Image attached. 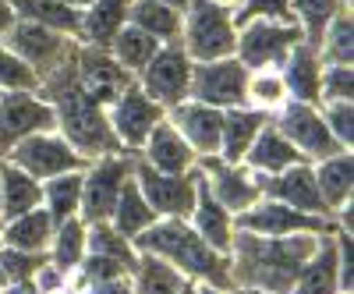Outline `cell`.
Returning a JSON list of instances; mask_svg holds the SVG:
<instances>
[{"mask_svg":"<svg viewBox=\"0 0 354 294\" xmlns=\"http://www.w3.org/2000/svg\"><path fill=\"white\" fill-rule=\"evenodd\" d=\"M326 230H298L280 238L234 230L230 241V287H259L270 294H287L305 270V262L315 255Z\"/></svg>","mask_w":354,"mask_h":294,"instance_id":"6da1fadb","label":"cell"},{"mask_svg":"<svg viewBox=\"0 0 354 294\" xmlns=\"http://www.w3.org/2000/svg\"><path fill=\"white\" fill-rule=\"evenodd\" d=\"M39 96L57 110V131H61L85 160H100L110 153H121V142L113 138L106 110L93 103L71 75V61L64 68H57L50 78H43Z\"/></svg>","mask_w":354,"mask_h":294,"instance_id":"7a4b0ae2","label":"cell"},{"mask_svg":"<svg viewBox=\"0 0 354 294\" xmlns=\"http://www.w3.org/2000/svg\"><path fill=\"white\" fill-rule=\"evenodd\" d=\"M131 245H135V252H153V255L167 259L170 266H177L188 280L230 287V259L205 245L195 234V227L188 223V217H160L153 227H145Z\"/></svg>","mask_w":354,"mask_h":294,"instance_id":"3957f363","label":"cell"},{"mask_svg":"<svg viewBox=\"0 0 354 294\" xmlns=\"http://www.w3.org/2000/svg\"><path fill=\"white\" fill-rule=\"evenodd\" d=\"M177 43H181V50L192 57V64L234 57V46H238V21H234V11L223 8V4H213V0H188L181 39Z\"/></svg>","mask_w":354,"mask_h":294,"instance_id":"277c9868","label":"cell"},{"mask_svg":"<svg viewBox=\"0 0 354 294\" xmlns=\"http://www.w3.org/2000/svg\"><path fill=\"white\" fill-rule=\"evenodd\" d=\"M0 43H4L25 68L36 71L39 85H43V78H50L57 68H64L71 57H75V46H78L71 36L57 33V28H46V25H39V21H28V18H18Z\"/></svg>","mask_w":354,"mask_h":294,"instance_id":"5b68a950","label":"cell"},{"mask_svg":"<svg viewBox=\"0 0 354 294\" xmlns=\"http://www.w3.org/2000/svg\"><path fill=\"white\" fill-rule=\"evenodd\" d=\"M0 160L21 167L25 174H32L36 181H50V178H57V174L85 170L88 163H93V160H85L61 131H36V135H28L18 145H11Z\"/></svg>","mask_w":354,"mask_h":294,"instance_id":"8992f818","label":"cell"},{"mask_svg":"<svg viewBox=\"0 0 354 294\" xmlns=\"http://www.w3.org/2000/svg\"><path fill=\"white\" fill-rule=\"evenodd\" d=\"M131 167L135 160L128 156V149L121 153H110L93 160L82 170V199H78V217L85 223H106L117 195H121V185L131 178Z\"/></svg>","mask_w":354,"mask_h":294,"instance_id":"52a82bcc","label":"cell"},{"mask_svg":"<svg viewBox=\"0 0 354 294\" xmlns=\"http://www.w3.org/2000/svg\"><path fill=\"white\" fill-rule=\"evenodd\" d=\"M301 39H305V33L298 28V21L252 18V21L238 25V46H234V57H238L248 71L280 68L283 57L290 53V46H298Z\"/></svg>","mask_w":354,"mask_h":294,"instance_id":"ba28073f","label":"cell"},{"mask_svg":"<svg viewBox=\"0 0 354 294\" xmlns=\"http://www.w3.org/2000/svg\"><path fill=\"white\" fill-rule=\"evenodd\" d=\"M135 82L142 85V93L163 110L185 103L192 96V57L181 50V43H167L156 50V57L145 64Z\"/></svg>","mask_w":354,"mask_h":294,"instance_id":"9c48e42d","label":"cell"},{"mask_svg":"<svg viewBox=\"0 0 354 294\" xmlns=\"http://www.w3.org/2000/svg\"><path fill=\"white\" fill-rule=\"evenodd\" d=\"M270 121L277 125V131L298 149L308 163H319L326 156H337V153H347L337 145V138L330 135L326 121H322V113L315 103H287L280 113H273Z\"/></svg>","mask_w":354,"mask_h":294,"instance_id":"30bf717a","label":"cell"},{"mask_svg":"<svg viewBox=\"0 0 354 294\" xmlns=\"http://www.w3.org/2000/svg\"><path fill=\"white\" fill-rule=\"evenodd\" d=\"M71 75H75V82H78V89L93 100V103H100L103 110L135 82V75H128L106 50L88 46V43H78V46H75Z\"/></svg>","mask_w":354,"mask_h":294,"instance_id":"8fae6325","label":"cell"},{"mask_svg":"<svg viewBox=\"0 0 354 294\" xmlns=\"http://www.w3.org/2000/svg\"><path fill=\"white\" fill-rule=\"evenodd\" d=\"M36 131H57V110L28 89L0 93V156Z\"/></svg>","mask_w":354,"mask_h":294,"instance_id":"7c38bea8","label":"cell"},{"mask_svg":"<svg viewBox=\"0 0 354 294\" xmlns=\"http://www.w3.org/2000/svg\"><path fill=\"white\" fill-rule=\"evenodd\" d=\"M163 113H167V110L145 96L138 82H131L128 89L106 107V121H110L113 138L121 142V149L131 153V149H142V145H145L149 131L163 121Z\"/></svg>","mask_w":354,"mask_h":294,"instance_id":"4fadbf2b","label":"cell"},{"mask_svg":"<svg viewBox=\"0 0 354 294\" xmlns=\"http://www.w3.org/2000/svg\"><path fill=\"white\" fill-rule=\"evenodd\" d=\"M252 178H255V185H259V195L277 199V202L290 205V210H298V213L333 220L330 205L322 202V195H319L312 163H294V167H287V170H280V174H252Z\"/></svg>","mask_w":354,"mask_h":294,"instance_id":"5bb4252c","label":"cell"},{"mask_svg":"<svg viewBox=\"0 0 354 294\" xmlns=\"http://www.w3.org/2000/svg\"><path fill=\"white\" fill-rule=\"evenodd\" d=\"M245 82H248V68L238 57L192 64V100L209 103L216 110L245 107Z\"/></svg>","mask_w":354,"mask_h":294,"instance_id":"9a60e30c","label":"cell"},{"mask_svg":"<svg viewBox=\"0 0 354 294\" xmlns=\"http://www.w3.org/2000/svg\"><path fill=\"white\" fill-rule=\"evenodd\" d=\"M131 178L145 202L156 210V217H188L195 205V170L188 174H163L153 170L145 160H135Z\"/></svg>","mask_w":354,"mask_h":294,"instance_id":"2e32d148","label":"cell"},{"mask_svg":"<svg viewBox=\"0 0 354 294\" xmlns=\"http://www.w3.org/2000/svg\"><path fill=\"white\" fill-rule=\"evenodd\" d=\"M333 227H340V223L298 213V210H290V205H283L277 199H266V195L259 202H252L245 213L234 217V230L262 234V238H280V234H298V230H333Z\"/></svg>","mask_w":354,"mask_h":294,"instance_id":"e0dca14e","label":"cell"},{"mask_svg":"<svg viewBox=\"0 0 354 294\" xmlns=\"http://www.w3.org/2000/svg\"><path fill=\"white\" fill-rule=\"evenodd\" d=\"M198 170H202L205 188L213 192V199L223 205L230 217L245 213L252 202L262 199V195H259V185H255V178H252V170H248L245 163L234 167V163H223L220 156H205V160H198Z\"/></svg>","mask_w":354,"mask_h":294,"instance_id":"ac0fdd59","label":"cell"},{"mask_svg":"<svg viewBox=\"0 0 354 294\" xmlns=\"http://www.w3.org/2000/svg\"><path fill=\"white\" fill-rule=\"evenodd\" d=\"M167 121L181 131V138L192 145V153L198 160L205 156H220V131H223V110L198 103V100H185L167 110Z\"/></svg>","mask_w":354,"mask_h":294,"instance_id":"d6986e66","label":"cell"},{"mask_svg":"<svg viewBox=\"0 0 354 294\" xmlns=\"http://www.w3.org/2000/svg\"><path fill=\"white\" fill-rule=\"evenodd\" d=\"M188 223L195 227V234H198V238L209 245V248H216L220 255H230L234 217H230L223 205L213 199V192L205 188L198 163H195V205H192V213H188Z\"/></svg>","mask_w":354,"mask_h":294,"instance_id":"ffe728a7","label":"cell"},{"mask_svg":"<svg viewBox=\"0 0 354 294\" xmlns=\"http://www.w3.org/2000/svg\"><path fill=\"white\" fill-rule=\"evenodd\" d=\"M277 71H280V78L287 85V96L294 103H315L319 107V78H322L319 46L301 39L298 46H290V53L283 57V64Z\"/></svg>","mask_w":354,"mask_h":294,"instance_id":"44dd1931","label":"cell"},{"mask_svg":"<svg viewBox=\"0 0 354 294\" xmlns=\"http://www.w3.org/2000/svg\"><path fill=\"white\" fill-rule=\"evenodd\" d=\"M142 160L149 163L153 170H163V174H188L198 163V156L192 153V145L181 138V131L167 121V113H163V121L149 131V138H145Z\"/></svg>","mask_w":354,"mask_h":294,"instance_id":"7402d4cb","label":"cell"},{"mask_svg":"<svg viewBox=\"0 0 354 294\" xmlns=\"http://www.w3.org/2000/svg\"><path fill=\"white\" fill-rule=\"evenodd\" d=\"M39 205H43V181H36L21 167L0 160V223L28 210H39Z\"/></svg>","mask_w":354,"mask_h":294,"instance_id":"603a6c76","label":"cell"},{"mask_svg":"<svg viewBox=\"0 0 354 294\" xmlns=\"http://www.w3.org/2000/svg\"><path fill=\"white\" fill-rule=\"evenodd\" d=\"M270 121L266 113L252 110V107H230L223 110V131H220V160L223 163H245V153L252 149L255 135L262 131V125Z\"/></svg>","mask_w":354,"mask_h":294,"instance_id":"cb8c5ba5","label":"cell"},{"mask_svg":"<svg viewBox=\"0 0 354 294\" xmlns=\"http://www.w3.org/2000/svg\"><path fill=\"white\" fill-rule=\"evenodd\" d=\"M294 163H308V160L277 131L273 121H266L262 131H259L255 142H252V149L245 153V167H248L252 174H280V170H287V167H294Z\"/></svg>","mask_w":354,"mask_h":294,"instance_id":"d4e9b609","label":"cell"},{"mask_svg":"<svg viewBox=\"0 0 354 294\" xmlns=\"http://www.w3.org/2000/svg\"><path fill=\"white\" fill-rule=\"evenodd\" d=\"M315 170V185L322 202L330 205V213L340 217L344 210H351V192H354V156L351 153H337L312 163Z\"/></svg>","mask_w":354,"mask_h":294,"instance_id":"484cf974","label":"cell"},{"mask_svg":"<svg viewBox=\"0 0 354 294\" xmlns=\"http://www.w3.org/2000/svg\"><path fill=\"white\" fill-rule=\"evenodd\" d=\"M53 220L50 213L43 210H28L15 220H4L0 223V245H8L15 252H28V255H43L50 248V238H53Z\"/></svg>","mask_w":354,"mask_h":294,"instance_id":"4316f807","label":"cell"},{"mask_svg":"<svg viewBox=\"0 0 354 294\" xmlns=\"http://www.w3.org/2000/svg\"><path fill=\"white\" fill-rule=\"evenodd\" d=\"M333 230L322 234L315 255L305 262V270L298 273V280H294V287L287 294H340V287H337V238H333Z\"/></svg>","mask_w":354,"mask_h":294,"instance_id":"83f0119b","label":"cell"},{"mask_svg":"<svg viewBox=\"0 0 354 294\" xmlns=\"http://www.w3.org/2000/svg\"><path fill=\"white\" fill-rule=\"evenodd\" d=\"M128 4L131 0H93L82 11V43L106 50L110 39L128 25Z\"/></svg>","mask_w":354,"mask_h":294,"instance_id":"f1b7e54d","label":"cell"},{"mask_svg":"<svg viewBox=\"0 0 354 294\" xmlns=\"http://www.w3.org/2000/svg\"><path fill=\"white\" fill-rule=\"evenodd\" d=\"M128 25L149 33L153 39H160L167 46V43L181 39L185 15L177 8H170V4H163V0H131V4H128Z\"/></svg>","mask_w":354,"mask_h":294,"instance_id":"f546056e","label":"cell"},{"mask_svg":"<svg viewBox=\"0 0 354 294\" xmlns=\"http://www.w3.org/2000/svg\"><path fill=\"white\" fill-rule=\"evenodd\" d=\"M160 217H156V210L149 202H145V195L138 192V185H135V178H128L124 185H121V195H117V205H113V213H110V227L121 234V238H128V241H135L138 234L145 230V227H153Z\"/></svg>","mask_w":354,"mask_h":294,"instance_id":"4dcf8cb0","label":"cell"},{"mask_svg":"<svg viewBox=\"0 0 354 294\" xmlns=\"http://www.w3.org/2000/svg\"><path fill=\"white\" fill-rule=\"evenodd\" d=\"M128 277H131V291L135 294H177L188 284V277L181 270L170 266L167 259H160L153 252H138Z\"/></svg>","mask_w":354,"mask_h":294,"instance_id":"1f68e13d","label":"cell"},{"mask_svg":"<svg viewBox=\"0 0 354 294\" xmlns=\"http://www.w3.org/2000/svg\"><path fill=\"white\" fill-rule=\"evenodd\" d=\"M15 8L18 18H28V21H39L46 28H57V33L71 36L75 43H82V11L61 4V0H8Z\"/></svg>","mask_w":354,"mask_h":294,"instance_id":"d6a6232c","label":"cell"},{"mask_svg":"<svg viewBox=\"0 0 354 294\" xmlns=\"http://www.w3.org/2000/svg\"><path fill=\"white\" fill-rule=\"evenodd\" d=\"M163 43L160 39H153L149 33H142V28H135V25H124L121 33H117L113 39H110V46H106V53L113 57L117 64H121L128 75H138L145 64L156 57V50H160Z\"/></svg>","mask_w":354,"mask_h":294,"instance_id":"836d02e7","label":"cell"},{"mask_svg":"<svg viewBox=\"0 0 354 294\" xmlns=\"http://www.w3.org/2000/svg\"><path fill=\"white\" fill-rule=\"evenodd\" d=\"M290 103L287 96V85L280 78L277 68H262V71H248V82H245V107L266 113V117H273L280 113L283 107Z\"/></svg>","mask_w":354,"mask_h":294,"instance_id":"e575fe53","label":"cell"},{"mask_svg":"<svg viewBox=\"0 0 354 294\" xmlns=\"http://www.w3.org/2000/svg\"><path fill=\"white\" fill-rule=\"evenodd\" d=\"M46 252H50L46 259L68 277L78 262L85 259V220L82 217L61 220V223L53 227V238H50V248Z\"/></svg>","mask_w":354,"mask_h":294,"instance_id":"d590c367","label":"cell"},{"mask_svg":"<svg viewBox=\"0 0 354 294\" xmlns=\"http://www.w3.org/2000/svg\"><path fill=\"white\" fill-rule=\"evenodd\" d=\"M78 199H82V170L57 174V178L43 181V210L50 213L53 223L78 217Z\"/></svg>","mask_w":354,"mask_h":294,"instance_id":"8d00e7d4","label":"cell"},{"mask_svg":"<svg viewBox=\"0 0 354 294\" xmlns=\"http://www.w3.org/2000/svg\"><path fill=\"white\" fill-rule=\"evenodd\" d=\"M319 61L322 64H354V18L344 8L319 39Z\"/></svg>","mask_w":354,"mask_h":294,"instance_id":"74e56055","label":"cell"},{"mask_svg":"<svg viewBox=\"0 0 354 294\" xmlns=\"http://www.w3.org/2000/svg\"><path fill=\"white\" fill-rule=\"evenodd\" d=\"M344 8L347 4H340V0H290V15H294V21H298V28L305 33V39L312 46H319L322 33H326V25Z\"/></svg>","mask_w":354,"mask_h":294,"instance_id":"f35d334b","label":"cell"},{"mask_svg":"<svg viewBox=\"0 0 354 294\" xmlns=\"http://www.w3.org/2000/svg\"><path fill=\"white\" fill-rule=\"evenodd\" d=\"M85 252H93V255H106V259L124 262L128 273H131L135 259H138L135 245H131L128 238H121V234H117V230L110 227V220H106V223H85Z\"/></svg>","mask_w":354,"mask_h":294,"instance_id":"ab89813d","label":"cell"},{"mask_svg":"<svg viewBox=\"0 0 354 294\" xmlns=\"http://www.w3.org/2000/svg\"><path fill=\"white\" fill-rule=\"evenodd\" d=\"M319 103H354V68L351 64H322Z\"/></svg>","mask_w":354,"mask_h":294,"instance_id":"60d3db41","label":"cell"},{"mask_svg":"<svg viewBox=\"0 0 354 294\" xmlns=\"http://www.w3.org/2000/svg\"><path fill=\"white\" fill-rule=\"evenodd\" d=\"M15 89L39 93V78H36L32 68H25L18 57L0 43V93H15Z\"/></svg>","mask_w":354,"mask_h":294,"instance_id":"b9f144b4","label":"cell"},{"mask_svg":"<svg viewBox=\"0 0 354 294\" xmlns=\"http://www.w3.org/2000/svg\"><path fill=\"white\" fill-rule=\"evenodd\" d=\"M319 113H322V121H326L330 135L337 138V145L351 153V145H354V103H319Z\"/></svg>","mask_w":354,"mask_h":294,"instance_id":"7bdbcfd3","label":"cell"},{"mask_svg":"<svg viewBox=\"0 0 354 294\" xmlns=\"http://www.w3.org/2000/svg\"><path fill=\"white\" fill-rule=\"evenodd\" d=\"M252 18H270V21H294L290 15V0H241L234 8V21L245 25Z\"/></svg>","mask_w":354,"mask_h":294,"instance_id":"ee69618b","label":"cell"},{"mask_svg":"<svg viewBox=\"0 0 354 294\" xmlns=\"http://www.w3.org/2000/svg\"><path fill=\"white\" fill-rule=\"evenodd\" d=\"M85 294H135V291H131V277H117V280L96 284L93 291H85Z\"/></svg>","mask_w":354,"mask_h":294,"instance_id":"f6af8a7d","label":"cell"},{"mask_svg":"<svg viewBox=\"0 0 354 294\" xmlns=\"http://www.w3.org/2000/svg\"><path fill=\"white\" fill-rule=\"evenodd\" d=\"M18 21V15H15V8L8 4V0H0V39L8 36V28Z\"/></svg>","mask_w":354,"mask_h":294,"instance_id":"bcb514c9","label":"cell"},{"mask_svg":"<svg viewBox=\"0 0 354 294\" xmlns=\"http://www.w3.org/2000/svg\"><path fill=\"white\" fill-rule=\"evenodd\" d=\"M195 294H234V291H230V287H213V284L195 280Z\"/></svg>","mask_w":354,"mask_h":294,"instance_id":"7dc6e473","label":"cell"},{"mask_svg":"<svg viewBox=\"0 0 354 294\" xmlns=\"http://www.w3.org/2000/svg\"><path fill=\"white\" fill-rule=\"evenodd\" d=\"M8 294H39V291L32 287V280H25V284H15V287H11Z\"/></svg>","mask_w":354,"mask_h":294,"instance_id":"c3c4849f","label":"cell"},{"mask_svg":"<svg viewBox=\"0 0 354 294\" xmlns=\"http://www.w3.org/2000/svg\"><path fill=\"white\" fill-rule=\"evenodd\" d=\"M61 4H68V8H75V11H85L93 0H61Z\"/></svg>","mask_w":354,"mask_h":294,"instance_id":"681fc988","label":"cell"},{"mask_svg":"<svg viewBox=\"0 0 354 294\" xmlns=\"http://www.w3.org/2000/svg\"><path fill=\"white\" fill-rule=\"evenodd\" d=\"M234 294H270V291H259V287H234Z\"/></svg>","mask_w":354,"mask_h":294,"instance_id":"f907efd6","label":"cell"},{"mask_svg":"<svg viewBox=\"0 0 354 294\" xmlns=\"http://www.w3.org/2000/svg\"><path fill=\"white\" fill-rule=\"evenodd\" d=\"M163 4H170V8H177V11L185 15V8H188V0H163Z\"/></svg>","mask_w":354,"mask_h":294,"instance_id":"816d5d0a","label":"cell"},{"mask_svg":"<svg viewBox=\"0 0 354 294\" xmlns=\"http://www.w3.org/2000/svg\"><path fill=\"white\" fill-rule=\"evenodd\" d=\"M213 4H223V8H230V11H234V8L241 4V0H213Z\"/></svg>","mask_w":354,"mask_h":294,"instance_id":"f5cc1de1","label":"cell"},{"mask_svg":"<svg viewBox=\"0 0 354 294\" xmlns=\"http://www.w3.org/2000/svg\"><path fill=\"white\" fill-rule=\"evenodd\" d=\"M177 294H195V280H188V284H185L181 291H177Z\"/></svg>","mask_w":354,"mask_h":294,"instance_id":"db71d44e","label":"cell"}]
</instances>
